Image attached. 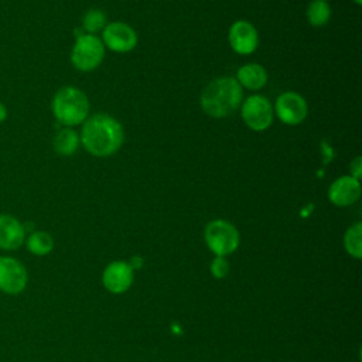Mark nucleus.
<instances>
[{"label":"nucleus","mask_w":362,"mask_h":362,"mask_svg":"<svg viewBox=\"0 0 362 362\" xmlns=\"http://www.w3.org/2000/svg\"><path fill=\"white\" fill-rule=\"evenodd\" d=\"M79 140L90 156L105 158L119 151L124 141V130L116 117L96 113L82 123Z\"/></svg>","instance_id":"nucleus-1"},{"label":"nucleus","mask_w":362,"mask_h":362,"mask_svg":"<svg viewBox=\"0 0 362 362\" xmlns=\"http://www.w3.org/2000/svg\"><path fill=\"white\" fill-rule=\"evenodd\" d=\"M243 89L235 76H219L212 79L201 92L199 106L212 119L230 116L240 107Z\"/></svg>","instance_id":"nucleus-2"},{"label":"nucleus","mask_w":362,"mask_h":362,"mask_svg":"<svg viewBox=\"0 0 362 362\" xmlns=\"http://www.w3.org/2000/svg\"><path fill=\"white\" fill-rule=\"evenodd\" d=\"M51 110L59 124L64 127H75L89 117L90 103L82 89L66 85L55 92Z\"/></svg>","instance_id":"nucleus-3"},{"label":"nucleus","mask_w":362,"mask_h":362,"mask_svg":"<svg viewBox=\"0 0 362 362\" xmlns=\"http://www.w3.org/2000/svg\"><path fill=\"white\" fill-rule=\"evenodd\" d=\"M204 239L215 256L225 257L238 249L240 235L235 225L229 221L214 219L205 226Z\"/></svg>","instance_id":"nucleus-4"},{"label":"nucleus","mask_w":362,"mask_h":362,"mask_svg":"<svg viewBox=\"0 0 362 362\" xmlns=\"http://www.w3.org/2000/svg\"><path fill=\"white\" fill-rule=\"evenodd\" d=\"M105 45L98 35L81 34L76 37L71 49L72 65L82 72L96 69L105 58Z\"/></svg>","instance_id":"nucleus-5"},{"label":"nucleus","mask_w":362,"mask_h":362,"mask_svg":"<svg viewBox=\"0 0 362 362\" xmlns=\"http://www.w3.org/2000/svg\"><path fill=\"white\" fill-rule=\"evenodd\" d=\"M240 117L253 132L267 130L274 119L272 102L263 95H250L240 103Z\"/></svg>","instance_id":"nucleus-6"},{"label":"nucleus","mask_w":362,"mask_h":362,"mask_svg":"<svg viewBox=\"0 0 362 362\" xmlns=\"http://www.w3.org/2000/svg\"><path fill=\"white\" fill-rule=\"evenodd\" d=\"M28 284V270L13 256H0V291L7 296L21 294Z\"/></svg>","instance_id":"nucleus-7"},{"label":"nucleus","mask_w":362,"mask_h":362,"mask_svg":"<svg viewBox=\"0 0 362 362\" xmlns=\"http://www.w3.org/2000/svg\"><path fill=\"white\" fill-rule=\"evenodd\" d=\"M273 110L281 123L287 126H297L305 120L308 115V105L298 92L287 90L277 96Z\"/></svg>","instance_id":"nucleus-8"},{"label":"nucleus","mask_w":362,"mask_h":362,"mask_svg":"<svg viewBox=\"0 0 362 362\" xmlns=\"http://www.w3.org/2000/svg\"><path fill=\"white\" fill-rule=\"evenodd\" d=\"M102 42L105 48L113 52L124 54L136 48L139 37L136 30L123 21H113L105 25L102 30Z\"/></svg>","instance_id":"nucleus-9"},{"label":"nucleus","mask_w":362,"mask_h":362,"mask_svg":"<svg viewBox=\"0 0 362 362\" xmlns=\"http://www.w3.org/2000/svg\"><path fill=\"white\" fill-rule=\"evenodd\" d=\"M228 41L233 52L239 55H250L259 47V33L250 21L238 20L229 27Z\"/></svg>","instance_id":"nucleus-10"},{"label":"nucleus","mask_w":362,"mask_h":362,"mask_svg":"<svg viewBox=\"0 0 362 362\" xmlns=\"http://www.w3.org/2000/svg\"><path fill=\"white\" fill-rule=\"evenodd\" d=\"M27 238L25 225L11 214H0V249L18 250Z\"/></svg>","instance_id":"nucleus-11"},{"label":"nucleus","mask_w":362,"mask_h":362,"mask_svg":"<svg viewBox=\"0 0 362 362\" xmlns=\"http://www.w3.org/2000/svg\"><path fill=\"white\" fill-rule=\"evenodd\" d=\"M361 197V180L351 175H341L328 188V199L335 206H349Z\"/></svg>","instance_id":"nucleus-12"},{"label":"nucleus","mask_w":362,"mask_h":362,"mask_svg":"<svg viewBox=\"0 0 362 362\" xmlns=\"http://www.w3.org/2000/svg\"><path fill=\"white\" fill-rule=\"evenodd\" d=\"M134 270L126 262H112L106 266L102 274V283L106 290L113 294H122L127 291L134 279Z\"/></svg>","instance_id":"nucleus-13"},{"label":"nucleus","mask_w":362,"mask_h":362,"mask_svg":"<svg viewBox=\"0 0 362 362\" xmlns=\"http://www.w3.org/2000/svg\"><path fill=\"white\" fill-rule=\"evenodd\" d=\"M235 79L242 86V89L245 88L249 90H257L267 83V72L260 64L249 62L236 71Z\"/></svg>","instance_id":"nucleus-14"},{"label":"nucleus","mask_w":362,"mask_h":362,"mask_svg":"<svg viewBox=\"0 0 362 362\" xmlns=\"http://www.w3.org/2000/svg\"><path fill=\"white\" fill-rule=\"evenodd\" d=\"M79 144H81L79 133L76 130H74L72 127L59 129L52 139L54 151L62 157L74 156L76 153Z\"/></svg>","instance_id":"nucleus-15"},{"label":"nucleus","mask_w":362,"mask_h":362,"mask_svg":"<svg viewBox=\"0 0 362 362\" xmlns=\"http://www.w3.org/2000/svg\"><path fill=\"white\" fill-rule=\"evenodd\" d=\"M24 245L31 255L47 256L54 249V238L45 230H34L25 238Z\"/></svg>","instance_id":"nucleus-16"},{"label":"nucleus","mask_w":362,"mask_h":362,"mask_svg":"<svg viewBox=\"0 0 362 362\" xmlns=\"http://www.w3.org/2000/svg\"><path fill=\"white\" fill-rule=\"evenodd\" d=\"M331 7L328 4V1L325 0H313L310 1L307 11H305V17L307 21L310 23V25L318 28V27H324L329 18H331Z\"/></svg>","instance_id":"nucleus-17"},{"label":"nucleus","mask_w":362,"mask_h":362,"mask_svg":"<svg viewBox=\"0 0 362 362\" xmlns=\"http://www.w3.org/2000/svg\"><path fill=\"white\" fill-rule=\"evenodd\" d=\"M344 246L348 255L355 259L362 257V223L356 222L349 226L344 235Z\"/></svg>","instance_id":"nucleus-18"},{"label":"nucleus","mask_w":362,"mask_h":362,"mask_svg":"<svg viewBox=\"0 0 362 362\" xmlns=\"http://www.w3.org/2000/svg\"><path fill=\"white\" fill-rule=\"evenodd\" d=\"M106 24V14L98 8L88 10L82 17V28L85 30V34L96 35V33L102 31Z\"/></svg>","instance_id":"nucleus-19"},{"label":"nucleus","mask_w":362,"mask_h":362,"mask_svg":"<svg viewBox=\"0 0 362 362\" xmlns=\"http://www.w3.org/2000/svg\"><path fill=\"white\" fill-rule=\"evenodd\" d=\"M229 272V263L226 262L225 257L222 256H216L212 262H211V274L215 279H223L226 277Z\"/></svg>","instance_id":"nucleus-20"},{"label":"nucleus","mask_w":362,"mask_h":362,"mask_svg":"<svg viewBox=\"0 0 362 362\" xmlns=\"http://www.w3.org/2000/svg\"><path fill=\"white\" fill-rule=\"evenodd\" d=\"M349 175L356 178V180H361L362 177V157H355L354 160H351L349 163Z\"/></svg>","instance_id":"nucleus-21"},{"label":"nucleus","mask_w":362,"mask_h":362,"mask_svg":"<svg viewBox=\"0 0 362 362\" xmlns=\"http://www.w3.org/2000/svg\"><path fill=\"white\" fill-rule=\"evenodd\" d=\"M7 119V107L3 102H0V123H3Z\"/></svg>","instance_id":"nucleus-22"},{"label":"nucleus","mask_w":362,"mask_h":362,"mask_svg":"<svg viewBox=\"0 0 362 362\" xmlns=\"http://www.w3.org/2000/svg\"><path fill=\"white\" fill-rule=\"evenodd\" d=\"M352 1H354V3H355V4H356V6H359V4H361V3H362V0H352Z\"/></svg>","instance_id":"nucleus-23"},{"label":"nucleus","mask_w":362,"mask_h":362,"mask_svg":"<svg viewBox=\"0 0 362 362\" xmlns=\"http://www.w3.org/2000/svg\"><path fill=\"white\" fill-rule=\"evenodd\" d=\"M325 1H328V0H325Z\"/></svg>","instance_id":"nucleus-24"}]
</instances>
